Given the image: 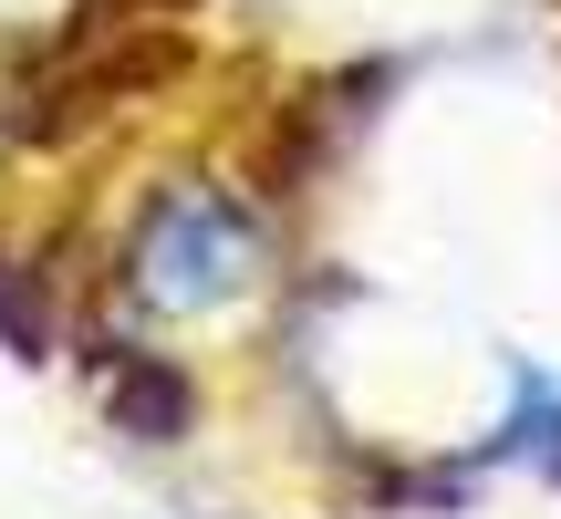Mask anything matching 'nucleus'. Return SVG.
<instances>
[{"label":"nucleus","mask_w":561,"mask_h":519,"mask_svg":"<svg viewBox=\"0 0 561 519\" xmlns=\"http://www.w3.org/2000/svg\"><path fill=\"white\" fill-rule=\"evenodd\" d=\"M271 280V240H261V208L229 198V187L187 177V187H157L125 240V291L146 312H178V322H208V312H240L250 291Z\"/></svg>","instance_id":"obj_1"},{"label":"nucleus","mask_w":561,"mask_h":519,"mask_svg":"<svg viewBox=\"0 0 561 519\" xmlns=\"http://www.w3.org/2000/svg\"><path fill=\"white\" fill-rule=\"evenodd\" d=\"M489 458H520V468H551L561 478V364L510 354V416L489 437Z\"/></svg>","instance_id":"obj_2"}]
</instances>
